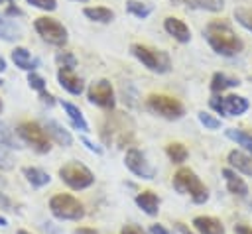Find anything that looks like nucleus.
Wrapping results in <instances>:
<instances>
[{"label":"nucleus","instance_id":"nucleus-1","mask_svg":"<svg viewBox=\"0 0 252 234\" xmlns=\"http://www.w3.org/2000/svg\"><path fill=\"white\" fill-rule=\"evenodd\" d=\"M205 39L211 49L222 57H234L244 49V41L224 20H213L205 28Z\"/></svg>","mask_w":252,"mask_h":234},{"label":"nucleus","instance_id":"nucleus-2","mask_svg":"<svg viewBox=\"0 0 252 234\" xmlns=\"http://www.w3.org/2000/svg\"><path fill=\"white\" fill-rule=\"evenodd\" d=\"M173 189L181 195H189L195 205H205L209 201V189L199 179V175L189 167H179L173 175Z\"/></svg>","mask_w":252,"mask_h":234},{"label":"nucleus","instance_id":"nucleus-3","mask_svg":"<svg viewBox=\"0 0 252 234\" xmlns=\"http://www.w3.org/2000/svg\"><path fill=\"white\" fill-rule=\"evenodd\" d=\"M130 53L152 73L163 75V73H169V69H171V59H169L167 51H163V49H154L144 43H132Z\"/></svg>","mask_w":252,"mask_h":234},{"label":"nucleus","instance_id":"nucleus-4","mask_svg":"<svg viewBox=\"0 0 252 234\" xmlns=\"http://www.w3.org/2000/svg\"><path fill=\"white\" fill-rule=\"evenodd\" d=\"M16 134L18 138L30 146L35 153H49L51 151V140L45 132V128L39 124V122H33V120H24L16 126Z\"/></svg>","mask_w":252,"mask_h":234},{"label":"nucleus","instance_id":"nucleus-5","mask_svg":"<svg viewBox=\"0 0 252 234\" xmlns=\"http://www.w3.org/2000/svg\"><path fill=\"white\" fill-rule=\"evenodd\" d=\"M59 179L73 191L89 189L94 183V173L81 161H67L59 167Z\"/></svg>","mask_w":252,"mask_h":234},{"label":"nucleus","instance_id":"nucleus-6","mask_svg":"<svg viewBox=\"0 0 252 234\" xmlns=\"http://www.w3.org/2000/svg\"><path fill=\"white\" fill-rule=\"evenodd\" d=\"M49 210L59 220H81L85 216L83 203L69 195V193H57L49 199Z\"/></svg>","mask_w":252,"mask_h":234},{"label":"nucleus","instance_id":"nucleus-7","mask_svg":"<svg viewBox=\"0 0 252 234\" xmlns=\"http://www.w3.org/2000/svg\"><path fill=\"white\" fill-rule=\"evenodd\" d=\"M146 108L156 114L161 116L165 120H179L185 114V106L181 100L169 96V94H150L146 98Z\"/></svg>","mask_w":252,"mask_h":234},{"label":"nucleus","instance_id":"nucleus-8","mask_svg":"<svg viewBox=\"0 0 252 234\" xmlns=\"http://www.w3.org/2000/svg\"><path fill=\"white\" fill-rule=\"evenodd\" d=\"M33 28H35V31L39 33V37L43 41H47L51 45H57V47H63L67 43V39H69L67 28L55 18H49V16L35 18Z\"/></svg>","mask_w":252,"mask_h":234},{"label":"nucleus","instance_id":"nucleus-9","mask_svg":"<svg viewBox=\"0 0 252 234\" xmlns=\"http://www.w3.org/2000/svg\"><path fill=\"white\" fill-rule=\"evenodd\" d=\"M209 106L220 116L234 118V116H242L250 108V102H248L246 96H240V94H224V96L215 94L209 100Z\"/></svg>","mask_w":252,"mask_h":234},{"label":"nucleus","instance_id":"nucleus-10","mask_svg":"<svg viewBox=\"0 0 252 234\" xmlns=\"http://www.w3.org/2000/svg\"><path fill=\"white\" fill-rule=\"evenodd\" d=\"M87 98L91 104L104 108V110H112L116 104V96H114V88L110 85L108 79H98L94 83L89 85L87 88Z\"/></svg>","mask_w":252,"mask_h":234},{"label":"nucleus","instance_id":"nucleus-11","mask_svg":"<svg viewBox=\"0 0 252 234\" xmlns=\"http://www.w3.org/2000/svg\"><path fill=\"white\" fill-rule=\"evenodd\" d=\"M124 165L128 167V171L140 179L152 181L156 177V167L148 161V157L138 149V147H130L124 155Z\"/></svg>","mask_w":252,"mask_h":234},{"label":"nucleus","instance_id":"nucleus-12","mask_svg":"<svg viewBox=\"0 0 252 234\" xmlns=\"http://www.w3.org/2000/svg\"><path fill=\"white\" fill-rule=\"evenodd\" d=\"M163 29H165L175 41H179V43H189V39H191V29H189V26H187L183 20L175 18V16H167V18L163 20Z\"/></svg>","mask_w":252,"mask_h":234},{"label":"nucleus","instance_id":"nucleus-13","mask_svg":"<svg viewBox=\"0 0 252 234\" xmlns=\"http://www.w3.org/2000/svg\"><path fill=\"white\" fill-rule=\"evenodd\" d=\"M43 128H45L49 140H53L57 146H61V147H71L73 146V136H71V132L63 124H59V122L49 118V120H45Z\"/></svg>","mask_w":252,"mask_h":234},{"label":"nucleus","instance_id":"nucleus-14","mask_svg":"<svg viewBox=\"0 0 252 234\" xmlns=\"http://www.w3.org/2000/svg\"><path fill=\"white\" fill-rule=\"evenodd\" d=\"M222 177H224V183H226V191L234 197H240V199H246L248 197V185L246 181L230 167H224L222 169Z\"/></svg>","mask_w":252,"mask_h":234},{"label":"nucleus","instance_id":"nucleus-15","mask_svg":"<svg viewBox=\"0 0 252 234\" xmlns=\"http://www.w3.org/2000/svg\"><path fill=\"white\" fill-rule=\"evenodd\" d=\"M226 161H228V167L234 169L236 173H244V175L252 177V155H248L246 151L232 149V151H228Z\"/></svg>","mask_w":252,"mask_h":234},{"label":"nucleus","instance_id":"nucleus-16","mask_svg":"<svg viewBox=\"0 0 252 234\" xmlns=\"http://www.w3.org/2000/svg\"><path fill=\"white\" fill-rule=\"evenodd\" d=\"M57 83H59L67 92L77 94V96L85 90V83H83V79L77 77L75 71H71V69H59V71H57Z\"/></svg>","mask_w":252,"mask_h":234},{"label":"nucleus","instance_id":"nucleus-17","mask_svg":"<svg viewBox=\"0 0 252 234\" xmlns=\"http://www.w3.org/2000/svg\"><path fill=\"white\" fill-rule=\"evenodd\" d=\"M193 228L197 234H224V224L217 216L199 214L193 218Z\"/></svg>","mask_w":252,"mask_h":234},{"label":"nucleus","instance_id":"nucleus-18","mask_svg":"<svg viewBox=\"0 0 252 234\" xmlns=\"http://www.w3.org/2000/svg\"><path fill=\"white\" fill-rule=\"evenodd\" d=\"M12 61L16 63V67H20L22 71H28V73H33L39 67V59L32 57V53L22 45L12 49Z\"/></svg>","mask_w":252,"mask_h":234},{"label":"nucleus","instance_id":"nucleus-19","mask_svg":"<svg viewBox=\"0 0 252 234\" xmlns=\"http://www.w3.org/2000/svg\"><path fill=\"white\" fill-rule=\"evenodd\" d=\"M136 205L138 208H142V212H146L148 216H158L159 212V197L154 193V191H142L136 195Z\"/></svg>","mask_w":252,"mask_h":234},{"label":"nucleus","instance_id":"nucleus-20","mask_svg":"<svg viewBox=\"0 0 252 234\" xmlns=\"http://www.w3.org/2000/svg\"><path fill=\"white\" fill-rule=\"evenodd\" d=\"M61 108H63V112L67 114V118L71 120V124H73L79 132H83V134L91 132L89 122L85 120V116H83V112L79 110V106H75V104H71V102H67V100H61Z\"/></svg>","mask_w":252,"mask_h":234},{"label":"nucleus","instance_id":"nucleus-21","mask_svg":"<svg viewBox=\"0 0 252 234\" xmlns=\"http://www.w3.org/2000/svg\"><path fill=\"white\" fill-rule=\"evenodd\" d=\"M240 85V81L236 79V77H230V75H226V73H215L213 77H211V92H215V94H222L224 90H228V88H234V87H238Z\"/></svg>","mask_w":252,"mask_h":234},{"label":"nucleus","instance_id":"nucleus-22","mask_svg":"<svg viewBox=\"0 0 252 234\" xmlns=\"http://www.w3.org/2000/svg\"><path fill=\"white\" fill-rule=\"evenodd\" d=\"M224 136L228 140H232L236 146L242 147V151H246L248 155H252V134L240 130V128H226L224 130Z\"/></svg>","mask_w":252,"mask_h":234},{"label":"nucleus","instance_id":"nucleus-23","mask_svg":"<svg viewBox=\"0 0 252 234\" xmlns=\"http://www.w3.org/2000/svg\"><path fill=\"white\" fill-rule=\"evenodd\" d=\"M85 18H89L91 22H96V24H110L114 20V12L106 6H87L83 10Z\"/></svg>","mask_w":252,"mask_h":234},{"label":"nucleus","instance_id":"nucleus-24","mask_svg":"<svg viewBox=\"0 0 252 234\" xmlns=\"http://www.w3.org/2000/svg\"><path fill=\"white\" fill-rule=\"evenodd\" d=\"M22 171H24L26 181H28L33 189H41V187L49 185V181H51L49 173H47V171H43V169H39V167H24Z\"/></svg>","mask_w":252,"mask_h":234},{"label":"nucleus","instance_id":"nucleus-25","mask_svg":"<svg viewBox=\"0 0 252 234\" xmlns=\"http://www.w3.org/2000/svg\"><path fill=\"white\" fill-rule=\"evenodd\" d=\"M0 146L6 149H20L22 147V140L18 138L16 130L10 128L8 122L0 120Z\"/></svg>","mask_w":252,"mask_h":234},{"label":"nucleus","instance_id":"nucleus-26","mask_svg":"<svg viewBox=\"0 0 252 234\" xmlns=\"http://www.w3.org/2000/svg\"><path fill=\"white\" fill-rule=\"evenodd\" d=\"M0 37L4 41H18L22 37V29L20 26H16L6 14H0Z\"/></svg>","mask_w":252,"mask_h":234},{"label":"nucleus","instance_id":"nucleus-27","mask_svg":"<svg viewBox=\"0 0 252 234\" xmlns=\"http://www.w3.org/2000/svg\"><path fill=\"white\" fill-rule=\"evenodd\" d=\"M165 153H167L169 161L175 163V165H181V163L189 157V151H187V147H185L181 142H171V144H167V146H165Z\"/></svg>","mask_w":252,"mask_h":234},{"label":"nucleus","instance_id":"nucleus-28","mask_svg":"<svg viewBox=\"0 0 252 234\" xmlns=\"http://www.w3.org/2000/svg\"><path fill=\"white\" fill-rule=\"evenodd\" d=\"M126 12L132 14V16H136V18H140V20H144V18H148L154 12V4L140 2V0H128L126 2Z\"/></svg>","mask_w":252,"mask_h":234},{"label":"nucleus","instance_id":"nucleus-29","mask_svg":"<svg viewBox=\"0 0 252 234\" xmlns=\"http://www.w3.org/2000/svg\"><path fill=\"white\" fill-rule=\"evenodd\" d=\"M181 4H187L189 8H195V10H205V12H220L224 8V0H181Z\"/></svg>","mask_w":252,"mask_h":234},{"label":"nucleus","instance_id":"nucleus-30","mask_svg":"<svg viewBox=\"0 0 252 234\" xmlns=\"http://www.w3.org/2000/svg\"><path fill=\"white\" fill-rule=\"evenodd\" d=\"M197 118H199V122L205 126V130H219V128L222 126V120H220V118H217L215 114L205 112V110L197 112Z\"/></svg>","mask_w":252,"mask_h":234},{"label":"nucleus","instance_id":"nucleus-31","mask_svg":"<svg viewBox=\"0 0 252 234\" xmlns=\"http://www.w3.org/2000/svg\"><path fill=\"white\" fill-rule=\"evenodd\" d=\"M234 20L246 31H252V8H234Z\"/></svg>","mask_w":252,"mask_h":234},{"label":"nucleus","instance_id":"nucleus-32","mask_svg":"<svg viewBox=\"0 0 252 234\" xmlns=\"http://www.w3.org/2000/svg\"><path fill=\"white\" fill-rule=\"evenodd\" d=\"M55 61H57L59 69H71V71H75V67H77V59H75V55L71 51H59L55 55Z\"/></svg>","mask_w":252,"mask_h":234},{"label":"nucleus","instance_id":"nucleus-33","mask_svg":"<svg viewBox=\"0 0 252 234\" xmlns=\"http://www.w3.org/2000/svg\"><path fill=\"white\" fill-rule=\"evenodd\" d=\"M28 85H30V88H33V90H37V94L39 92H43L45 90V87H47V83H45V79L39 75V73H28Z\"/></svg>","mask_w":252,"mask_h":234},{"label":"nucleus","instance_id":"nucleus-34","mask_svg":"<svg viewBox=\"0 0 252 234\" xmlns=\"http://www.w3.org/2000/svg\"><path fill=\"white\" fill-rule=\"evenodd\" d=\"M30 6L43 10V12H53L57 8V0H26Z\"/></svg>","mask_w":252,"mask_h":234},{"label":"nucleus","instance_id":"nucleus-35","mask_svg":"<svg viewBox=\"0 0 252 234\" xmlns=\"http://www.w3.org/2000/svg\"><path fill=\"white\" fill-rule=\"evenodd\" d=\"M12 167H14V157H12V153H10L6 147L0 146V169H2V171H10Z\"/></svg>","mask_w":252,"mask_h":234},{"label":"nucleus","instance_id":"nucleus-36","mask_svg":"<svg viewBox=\"0 0 252 234\" xmlns=\"http://www.w3.org/2000/svg\"><path fill=\"white\" fill-rule=\"evenodd\" d=\"M120 234H150V232L144 230V228L138 226V224H124V226L120 228Z\"/></svg>","mask_w":252,"mask_h":234},{"label":"nucleus","instance_id":"nucleus-37","mask_svg":"<svg viewBox=\"0 0 252 234\" xmlns=\"http://www.w3.org/2000/svg\"><path fill=\"white\" fill-rule=\"evenodd\" d=\"M81 144H83L89 151H93V153H96V155H100V153H102V147H100V146H96L94 142H91V140H89V138H85V136H81Z\"/></svg>","mask_w":252,"mask_h":234},{"label":"nucleus","instance_id":"nucleus-38","mask_svg":"<svg viewBox=\"0 0 252 234\" xmlns=\"http://www.w3.org/2000/svg\"><path fill=\"white\" fill-rule=\"evenodd\" d=\"M148 232H150V234H173V232H171V230H167L163 224H152Z\"/></svg>","mask_w":252,"mask_h":234},{"label":"nucleus","instance_id":"nucleus-39","mask_svg":"<svg viewBox=\"0 0 252 234\" xmlns=\"http://www.w3.org/2000/svg\"><path fill=\"white\" fill-rule=\"evenodd\" d=\"M39 100H41L43 104H47V106H53V104H55V96H53V94H49L47 90L39 92Z\"/></svg>","mask_w":252,"mask_h":234},{"label":"nucleus","instance_id":"nucleus-40","mask_svg":"<svg viewBox=\"0 0 252 234\" xmlns=\"http://www.w3.org/2000/svg\"><path fill=\"white\" fill-rule=\"evenodd\" d=\"M234 234H252V226L238 222V224H234Z\"/></svg>","mask_w":252,"mask_h":234},{"label":"nucleus","instance_id":"nucleus-41","mask_svg":"<svg viewBox=\"0 0 252 234\" xmlns=\"http://www.w3.org/2000/svg\"><path fill=\"white\" fill-rule=\"evenodd\" d=\"M4 14L10 18V16H22L24 12H22L18 6H14V4H8V8H6V12H4Z\"/></svg>","mask_w":252,"mask_h":234},{"label":"nucleus","instance_id":"nucleus-42","mask_svg":"<svg viewBox=\"0 0 252 234\" xmlns=\"http://www.w3.org/2000/svg\"><path fill=\"white\" fill-rule=\"evenodd\" d=\"M0 208H4V210H12V201H10L4 193H0Z\"/></svg>","mask_w":252,"mask_h":234},{"label":"nucleus","instance_id":"nucleus-43","mask_svg":"<svg viewBox=\"0 0 252 234\" xmlns=\"http://www.w3.org/2000/svg\"><path fill=\"white\" fill-rule=\"evenodd\" d=\"M73 234H98L94 228H89V226H79L73 230Z\"/></svg>","mask_w":252,"mask_h":234},{"label":"nucleus","instance_id":"nucleus-44","mask_svg":"<svg viewBox=\"0 0 252 234\" xmlns=\"http://www.w3.org/2000/svg\"><path fill=\"white\" fill-rule=\"evenodd\" d=\"M175 228H177V230H179L181 234H195V232H193L191 228H187V226H185L183 222H175Z\"/></svg>","mask_w":252,"mask_h":234},{"label":"nucleus","instance_id":"nucleus-45","mask_svg":"<svg viewBox=\"0 0 252 234\" xmlns=\"http://www.w3.org/2000/svg\"><path fill=\"white\" fill-rule=\"evenodd\" d=\"M6 71V59L0 55V73H4Z\"/></svg>","mask_w":252,"mask_h":234},{"label":"nucleus","instance_id":"nucleus-46","mask_svg":"<svg viewBox=\"0 0 252 234\" xmlns=\"http://www.w3.org/2000/svg\"><path fill=\"white\" fill-rule=\"evenodd\" d=\"M0 226H8V220L4 216H0Z\"/></svg>","mask_w":252,"mask_h":234},{"label":"nucleus","instance_id":"nucleus-47","mask_svg":"<svg viewBox=\"0 0 252 234\" xmlns=\"http://www.w3.org/2000/svg\"><path fill=\"white\" fill-rule=\"evenodd\" d=\"M16 234H32V232H28V230H18Z\"/></svg>","mask_w":252,"mask_h":234},{"label":"nucleus","instance_id":"nucleus-48","mask_svg":"<svg viewBox=\"0 0 252 234\" xmlns=\"http://www.w3.org/2000/svg\"><path fill=\"white\" fill-rule=\"evenodd\" d=\"M2 108H4V104H2V98H0V114H2Z\"/></svg>","mask_w":252,"mask_h":234},{"label":"nucleus","instance_id":"nucleus-49","mask_svg":"<svg viewBox=\"0 0 252 234\" xmlns=\"http://www.w3.org/2000/svg\"><path fill=\"white\" fill-rule=\"evenodd\" d=\"M171 2H173V4H181V0H171Z\"/></svg>","mask_w":252,"mask_h":234},{"label":"nucleus","instance_id":"nucleus-50","mask_svg":"<svg viewBox=\"0 0 252 234\" xmlns=\"http://www.w3.org/2000/svg\"><path fill=\"white\" fill-rule=\"evenodd\" d=\"M6 2H8V4H14V0H6Z\"/></svg>","mask_w":252,"mask_h":234},{"label":"nucleus","instance_id":"nucleus-51","mask_svg":"<svg viewBox=\"0 0 252 234\" xmlns=\"http://www.w3.org/2000/svg\"><path fill=\"white\" fill-rule=\"evenodd\" d=\"M75 2H89V0H75Z\"/></svg>","mask_w":252,"mask_h":234},{"label":"nucleus","instance_id":"nucleus-52","mask_svg":"<svg viewBox=\"0 0 252 234\" xmlns=\"http://www.w3.org/2000/svg\"><path fill=\"white\" fill-rule=\"evenodd\" d=\"M248 205H250V208H252V201H250V203H248Z\"/></svg>","mask_w":252,"mask_h":234},{"label":"nucleus","instance_id":"nucleus-53","mask_svg":"<svg viewBox=\"0 0 252 234\" xmlns=\"http://www.w3.org/2000/svg\"><path fill=\"white\" fill-rule=\"evenodd\" d=\"M2 83H4V81H2V79H0V85H2Z\"/></svg>","mask_w":252,"mask_h":234},{"label":"nucleus","instance_id":"nucleus-54","mask_svg":"<svg viewBox=\"0 0 252 234\" xmlns=\"http://www.w3.org/2000/svg\"><path fill=\"white\" fill-rule=\"evenodd\" d=\"M2 2H6V0H0V4H2Z\"/></svg>","mask_w":252,"mask_h":234},{"label":"nucleus","instance_id":"nucleus-55","mask_svg":"<svg viewBox=\"0 0 252 234\" xmlns=\"http://www.w3.org/2000/svg\"><path fill=\"white\" fill-rule=\"evenodd\" d=\"M250 83H252V75H250Z\"/></svg>","mask_w":252,"mask_h":234}]
</instances>
